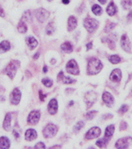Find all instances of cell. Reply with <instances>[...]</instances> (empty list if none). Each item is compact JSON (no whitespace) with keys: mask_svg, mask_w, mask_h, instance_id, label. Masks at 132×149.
Returning <instances> with one entry per match:
<instances>
[{"mask_svg":"<svg viewBox=\"0 0 132 149\" xmlns=\"http://www.w3.org/2000/svg\"><path fill=\"white\" fill-rule=\"evenodd\" d=\"M102 69V64L100 60L97 58H91L88 61V74H98Z\"/></svg>","mask_w":132,"mask_h":149,"instance_id":"6da1fadb","label":"cell"},{"mask_svg":"<svg viewBox=\"0 0 132 149\" xmlns=\"http://www.w3.org/2000/svg\"><path fill=\"white\" fill-rule=\"evenodd\" d=\"M19 65H20V62L19 61H12L8 65V66L6 67L5 73L10 77L11 79H12L15 76L17 70L19 67Z\"/></svg>","mask_w":132,"mask_h":149,"instance_id":"7a4b0ae2","label":"cell"},{"mask_svg":"<svg viewBox=\"0 0 132 149\" xmlns=\"http://www.w3.org/2000/svg\"><path fill=\"white\" fill-rule=\"evenodd\" d=\"M84 27L87 29V31L90 33L95 32L98 27V22L96 19L88 17L84 20Z\"/></svg>","mask_w":132,"mask_h":149,"instance_id":"3957f363","label":"cell"},{"mask_svg":"<svg viewBox=\"0 0 132 149\" xmlns=\"http://www.w3.org/2000/svg\"><path fill=\"white\" fill-rule=\"evenodd\" d=\"M58 132V128L52 123H49L43 130V134L46 138H52Z\"/></svg>","mask_w":132,"mask_h":149,"instance_id":"277c9868","label":"cell"},{"mask_svg":"<svg viewBox=\"0 0 132 149\" xmlns=\"http://www.w3.org/2000/svg\"><path fill=\"white\" fill-rule=\"evenodd\" d=\"M97 95L94 91H89L85 95L84 101L86 103V104H87L88 109H89L90 107L93 105V104L97 100Z\"/></svg>","mask_w":132,"mask_h":149,"instance_id":"5b68a950","label":"cell"},{"mask_svg":"<svg viewBox=\"0 0 132 149\" xmlns=\"http://www.w3.org/2000/svg\"><path fill=\"white\" fill-rule=\"evenodd\" d=\"M66 70L69 72V74H79V68L77 62L74 60H70L69 62L66 65Z\"/></svg>","mask_w":132,"mask_h":149,"instance_id":"8992f818","label":"cell"},{"mask_svg":"<svg viewBox=\"0 0 132 149\" xmlns=\"http://www.w3.org/2000/svg\"><path fill=\"white\" fill-rule=\"evenodd\" d=\"M21 91L19 89H14L12 92L11 93V95H10V100L11 103L12 104H18L19 103H20V100H21Z\"/></svg>","mask_w":132,"mask_h":149,"instance_id":"52a82bcc","label":"cell"},{"mask_svg":"<svg viewBox=\"0 0 132 149\" xmlns=\"http://www.w3.org/2000/svg\"><path fill=\"white\" fill-rule=\"evenodd\" d=\"M101 134V129L98 127H93L91 129H89L88 131V133H86V136L85 138L88 140H92V139H94L96 138H98Z\"/></svg>","mask_w":132,"mask_h":149,"instance_id":"ba28073f","label":"cell"},{"mask_svg":"<svg viewBox=\"0 0 132 149\" xmlns=\"http://www.w3.org/2000/svg\"><path fill=\"white\" fill-rule=\"evenodd\" d=\"M49 15H50L49 12L44 8H39L36 11V17L40 22H44L47 19Z\"/></svg>","mask_w":132,"mask_h":149,"instance_id":"9c48e42d","label":"cell"},{"mask_svg":"<svg viewBox=\"0 0 132 149\" xmlns=\"http://www.w3.org/2000/svg\"><path fill=\"white\" fill-rule=\"evenodd\" d=\"M131 143L132 138H131V137L121 139L116 142V148H127Z\"/></svg>","mask_w":132,"mask_h":149,"instance_id":"30bf717a","label":"cell"},{"mask_svg":"<svg viewBox=\"0 0 132 149\" xmlns=\"http://www.w3.org/2000/svg\"><path fill=\"white\" fill-rule=\"evenodd\" d=\"M40 117H41V113L38 110H33L30 113L27 121L30 124H37V123L40 120Z\"/></svg>","mask_w":132,"mask_h":149,"instance_id":"8fae6325","label":"cell"},{"mask_svg":"<svg viewBox=\"0 0 132 149\" xmlns=\"http://www.w3.org/2000/svg\"><path fill=\"white\" fill-rule=\"evenodd\" d=\"M121 46H122V49L126 52H131V43H130V40L128 39L127 36L125 34L122 37L121 39Z\"/></svg>","mask_w":132,"mask_h":149,"instance_id":"7c38bea8","label":"cell"},{"mask_svg":"<svg viewBox=\"0 0 132 149\" xmlns=\"http://www.w3.org/2000/svg\"><path fill=\"white\" fill-rule=\"evenodd\" d=\"M110 80L113 82H120L122 80V70L120 69H115L110 74Z\"/></svg>","mask_w":132,"mask_h":149,"instance_id":"4fadbf2b","label":"cell"},{"mask_svg":"<svg viewBox=\"0 0 132 149\" xmlns=\"http://www.w3.org/2000/svg\"><path fill=\"white\" fill-rule=\"evenodd\" d=\"M48 111L50 114H55L58 111V103L55 99L51 100L48 104Z\"/></svg>","mask_w":132,"mask_h":149,"instance_id":"5bb4252c","label":"cell"},{"mask_svg":"<svg viewBox=\"0 0 132 149\" xmlns=\"http://www.w3.org/2000/svg\"><path fill=\"white\" fill-rule=\"evenodd\" d=\"M102 100L106 104V105L111 107L114 104V98L109 92H104L102 95Z\"/></svg>","mask_w":132,"mask_h":149,"instance_id":"9a60e30c","label":"cell"},{"mask_svg":"<svg viewBox=\"0 0 132 149\" xmlns=\"http://www.w3.org/2000/svg\"><path fill=\"white\" fill-rule=\"evenodd\" d=\"M103 42H106L107 43L108 47L111 48V50H114L116 47V37H115V35H111L110 37H106L105 39L102 40Z\"/></svg>","mask_w":132,"mask_h":149,"instance_id":"2e32d148","label":"cell"},{"mask_svg":"<svg viewBox=\"0 0 132 149\" xmlns=\"http://www.w3.org/2000/svg\"><path fill=\"white\" fill-rule=\"evenodd\" d=\"M37 138V133L35 129L30 128L28 130H26V133H25V139L27 141H32L35 140Z\"/></svg>","mask_w":132,"mask_h":149,"instance_id":"e0dca14e","label":"cell"},{"mask_svg":"<svg viewBox=\"0 0 132 149\" xmlns=\"http://www.w3.org/2000/svg\"><path fill=\"white\" fill-rule=\"evenodd\" d=\"M77 27V19L74 16H70L68 20V30L72 32Z\"/></svg>","mask_w":132,"mask_h":149,"instance_id":"ac0fdd59","label":"cell"},{"mask_svg":"<svg viewBox=\"0 0 132 149\" xmlns=\"http://www.w3.org/2000/svg\"><path fill=\"white\" fill-rule=\"evenodd\" d=\"M116 12H117L116 6L115 5V3L113 2H111L109 3V5L107 6V8H106V13H107V14H109L110 16H114L116 13Z\"/></svg>","mask_w":132,"mask_h":149,"instance_id":"d6986e66","label":"cell"},{"mask_svg":"<svg viewBox=\"0 0 132 149\" xmlns=\"http://www.w3.org/2000/svg\"><path fill=\"white\" fill-rule=\"evenodd\" d=\"M11 118H12V114L10 113H7L4 121H3V128L5 129L6 131H9L11 128Z\"/></svg>","mask_w":132,"mask_h":149,"instance_id":"ffe728a7","label":"cell"},{"mask_svg":"<svg viewBox=\"0 0 132 149\" xmlns=\"http://www.w3.org/2000/svg\"><path fill=\"white\" fill-rule=\"evenodd\" d=\"M10 147V142L9 139L6 137H2L0 138V148L7 149L9 148Z\"/></svg>","mask_w":132,"mask_h":149,"instance_id":"44dd1931","label":"cell"},{"mask_svg":"<svg viewBox=\"0 0 132 149\" xmlns=\"http://www.w3.org/2000/svg\"><path fill=\"white\" fill-rule=\"evenodd\" d=\"M26 43H27V45L29 46V47L31 48V49H34V48L37 47V44H38L37 39L34 38L33 37H26Z\"/></svg>","mask_w":132,"mask_h":149,"instance_id":"7402d4cb","label":"cell"},{"mask_svg":"<svg viewBox=\"0 0 132 149\" xmlns=\"http://www.w3.org/2000/svg\"><path fill=\"white\" fill-rule=\"evenodd\" d=\"M11 46L10 43L8 42V41H3L0 43V53H3L6 52L8 51H9Z\"/></svg>","mask_w":132,"mask_h":149,"instance_id":"603a6c76","label":"cell"},{"mask_svg":"<svg viewBox=\"0 0 132 149\" xmlns=\"http://www.w3.org/2000/svg\"><path fill=\"white\" fill-rule=\"evenodd\" d=\"M21 21L24 22H31L32 21V12L29 10L26 11V12L24 13V14L22 15Z\"/></svg>","mask_w":132,"mask_h":149,"instance_id":"cb8c5ba5","label":"cell"},{"mask_svg":"<svg viewBox=\"0 0 132 149\" xmlns=\"http://www.w3.org/2000/svg\"><path fill=\"white\" fill-rule=\"evenodd\" d=\"M61 49L66 53H71L73 52V46L71 45V43L67 42L61 45Z\"/></svg>","mask_w":132,"mask_h":149,"instance_id":"d4e9b609","label":"cell"},{"mask_svg":"<svg viewBox=\"0 0 132 149\" xmlns=\"http://www.w3.org/2000/svg\"><path fill=\"white\" fill-rule=\"evenodd\" d=\"M115 132V127L114 125H109L108 127H106L105 131V137L108 139H111L113 133Z\"/></svg>","mask_w":132,"mask_h":149,"instance_id":"484cf974","label":"cell"},{"mask_svg":"<svg viewBox=\"0 0 132 149\" xmlns=\"http://www.w3.org/2000/svg\"><path fill=\"white\" fill-rule=\"evenodd\" d=\"M111 139H108V138H104V139H100V140H98L97 143H96V144H97V146H98L99 148H106V145H107V143H109V140H110Z\"/></svg>","mask_w":132,"mask_h":149,"instance_id":"4316f807","label":"cell"},{"mask_svg":"<svg viewBox=\"0 0 132 149\" xmlns=\"http://www.w3.org/2000/svg\"><path fill=\"white\" fill-rule=\"evenodd\" d=\"M17 30L18 32H21V33H25V32L27 31V27L25 24L24 22L21 21L19 23H18V26H17Z\"/></svg>","mask_w":132,"mask_h":149,"instance_id":"83f0119b","label":"cell"},{"mask_svg":"<svg viewBox=\"0 0 132 149\" xmlns=\"http://www.w3.org/2000/svg\"><path fill=\"white\" fill-rule=\"evenodd\" d=\"M92 11H93V13L95 15H97V16L101 15V14H102V8H101L99 5H97V4H94V5L93 6V8H92Z\"/></svg>","mask_w":132,"mask_h":149,"instance_id":"f1b7e54d","label":"cell"},{"mask_svg":"<svg viewBox=\"0 0 132 149\" xmlns=\"http://www.w3.org/2000/svg\"><path fill=\"white\" fill-rule=\"evenodd\" d=\"M122 7L124 8V9L128 10V9L131 8L132 0H122Z\"/></svg>","mask_w":132,"mask_h":149,"instance_id":"f546056e","label":"cell"},{"mask_svg":"<svg viewBox=\"0 0 132 149\" xmlns=\"http://www.w3.org/2000/svg\"><path fill=\"white\" fill-rule=\"evenodd\" d=\"M109 61L112 64H118L121 62V57L117 55H112L109 57Z\"/></svg>","mask_w":132,"mask_h":149,"instance_id":"4dcf8cb0","label":"cell"},{"mask_svg":"<svg viewBox=\"0 0 132 149\" xmlns=\"http://www.w3.org/2000/svg\"><path fill=\"white\" fill-rule=\"evenodd\" d=\"M84 127V123L83 122V121H79V122H78L75 124V126L74 127V132L76 133H79V131Z\"/></svg>","mask_w":132,"mask_h":149,"instance_id":"1f68e13d","label":"cell"},{"mask_svg":"<svg viewBox=\"0 0 132 149\" xmlns=\"http://www.w3.org/2000/svg\"><path fill=\"white\" fill-rule=\"evenodd\" d=\"M46 34L48 35H51L53 32H55V27H54V24H53V22H50L49 24L47 25V27H46Z\"/></svg>","mask_w":132,"mask_h":149,"instance_id":"d6a6232c","label":"cell"},{"mask_svg":"<svg viewBox=\"0 0 132 149\" xmlns=\"http://www.w3.org/2000/svg\"><path fill=\"white\" fill-rule=\"evenodd\" d=\"M115 27H116V23H114V22H108V23H106L105 29H104L105 32H109Z\"/></svg>","mask_w":132,"mask_h":149,"instance_id":"836d02e7","label":"cell"},{"mask_svg":"<svg viewBox=\"0 0 132 149\" xmlns=\"http://www.w3.org/2000/svg\"><path fill=\"white\" fill-rule=\"evenodd\" d=\"M42 83L43 85H45V86H46V87H51L53 85V81L50 80V79H49V78H45V79H43Z\"/></svg>","mask_w":132,"mask_h":149,"instance_id":"e575fe53","label":"cell"},{"mask_svg":"<svg viewBox=\"0 0 132 149\" xmlns=\"http://www.w3.org/2000/svg\"><path fill=\"white\" fill-rule=\"evenodd\" d=\"M20 133H21L20 128L18 127V125L17 124L16 126L13 128V134H14V136H15L16 139H18L20 137Z\"/></svg>","mask_w":132,"mask_h":149,"instance_id":"d590c367","label":"cell"},{"mask_svg":"<svg viewBox=\"0 0 132 149\" xmlns=\"http://www.w3.org/2000/svg\"><path fill=\"white\" fill-rule=\"evenodd\" d=\"M97 111H90L88 112L87 114H86V118L88 119V120H91V119H93V118L95 117L96 114H97Z\"/></svg>","mask_w":132,"mask_h":149,"instance_id":"8d00e7d4","label":"cell"},{"mask_svg":"<svg viewBox=\"0 0 132 149\" xmlns=\"http://www.w3.org/2000/svg\"><path fill=\"white\" fill-rule=\"evenodd\" d=\"M62 81H63V83H64V84H72V83L75 82V80H73L72 78H70L69 76H64Z\"/></svg>","mask_w":132,"mask_h":149,"instance_id":"74e56055","label":"cell"},{"mask_svg":"<svg viewBox=\"0 0 132 149\" xmlns=\"http://www.w3.org/2000/svg\"><path fill=\"white\" fill-rule=\"evenodd\" d=\"M128 109H129V107H128V105H126V104H123V105L119 109V113H122V114H123V113H125L126 112L128 111Z\"/></svg>","mask_w":132,"mask_h":149,"instance_id":"f35d334b","label":"cell"},{"mask_svg":"<svg viewBox=\"0 0 132 149\" xmlns=\"http://www.w3.org/2000/svg\"><path fill=\"white\" fill-rule=\"evenodd\" d=\"M35 148H46V146H45V144L43 143H38L35 146Z\"/></svg>","mask_w":132,"mask_h":149,"instance_id":"ab89813d","label":"cell"},{"mask_svg":"<svg viewBox=\"0 0 132 149\" xmlns=\"http://www.w3.org/2000/svg\"><path fill=\"white\" fill-rule=\"evenodd\" d=\"M127 128V124L126 122H122L121 125H120V129L121 130H126Z\"/></svg>","mask_w":132,"mask_h":149,"instance_id":"60d3db41","label":"cell"},{"mask_svg":"<svg viewBox=\"0 0 132 149\" xmlns=\"http://www.w3.org/2000/svg\"><path fill=\"white\" fill-rule=\"evenodd\" d=\"M39 95H40V99H41V101H44L45 98L46 97V95H44L42 91H40V92H39Z\"/></svg>","mask_w":132,"mask_h":149,"instance_id":"b9f144b4","label":"cell"},{"mask_svg":"<svg viewBox=\"0 0 132 149\" xmlns=\"http://www.w3.org/2000/svg\"><path fill=\"white\" fill-rule=\"evenodd\" d=\"M64 76V75L63 71H60L58 74V81H60V80H63Z\"/></svg>","mask_w":132,"mask_h":149,"instance_id":"7bdbcfd3","label":"cell"},{"mask_svg":"<svg viewBox=\"0 0 132 149\" xmlns=\"http://www.w3.org/2000/svg\"><path fill=\"white\" fill-rule=\"evenodd\" d=\"M0 16L3 17L5 16V14H4V11H3V9L1 7H0Z\"/></svg>","mask_w":132,"mask_h":149,"instance_id":"ee69618b","label":"cell"},{"mask_svg":"<svg viewBox=\"0 0 132 149\" xmlns=\"http://www.w3.org/2000/svg\"><path fill=\"white\" fill-rule=\"evenodd\" d=\"M93 47V42H89L87 44V50H90Z\"/></svg>","mask_w":132,"mask_h":149,"instance_id":"f6af8a7d","label":"cell"},{"mask_svg":"<svg viewBox=\"0 0 132 149\" xmlns=\"http://www.w3.org/2000/svg\"><path fill=\"white\" fill-rule=\"evenodd\" d=\"M127 18H128V20H130V21L132 20V11H131V12L129 13V14H128V17H127Z\"/></svg>","mask_w":132,"mask_h":149,"instance_id":"bcb514c9","label":"cell"},{"mask_svg":"<svg viewBox=\"0 0 132 149\" xmlns=\"http://www.w3.org/2000/svg\"><path fill=\"white\" fill-rule=\"evenodd\" d=\"M39 56H40V52H37V53L34 56V59H35V60H37V59L39 57Z\"/></svg>","mask_w":132,"mask_h":149,"instance_id":"7dc6e473","label":"cell"},{"mask_svg":"<svg viewBox=\"0 0 132 149\" xmlns=\"http://www.w3.org/2000/svg\"><path fill=\"white\" fill-rule=\"evenodd\" d=\"M64 4H68L69 3V0H62Z\"/></svg>","mask_w":132,"mask_h":149,"instance_id":"c3c4849f","label":"cell"},{"mask_svg":"<svg viewBox=\"0 0 132 149\" xmlns=\"http://www.w3.org/2000/svg\"><path fill=\"white\" fill-rule=\"evenodd\" d=\"M98 1L100 2L102 4H105L106 2V0H98Z\"/></svg>","mask_w":132,"mask_h":149,"instance_id":"681fc988","label":"cell"},{"mask_svg":"<svg viewBox=\"0 0 132 149\" xmlns=\"http://www.w3.org/2000/svg\"><path fill=\"white\" fill-rule=\"evenodd\" d=\"M43 71H44L45 73H46V72H47V66H45V67H44V70H43Z\"/></svg>","mask_w":132,"mask_h":149,"instance_id":"f907efd6","label":"cell"},{"mask_svg":"<svg viewBox=\"0 0 132 149\" xmlns=\"http://www.w3.org/2000/svg\"><path fill=\"white\" fill-rule=\"evenodd\" d=\"M48 1H52V0H48Z\"/></svg>","mask_w":132,"mask_h":149,"instance_id":"816d5d0a","label":"cell"}]
</instances>
